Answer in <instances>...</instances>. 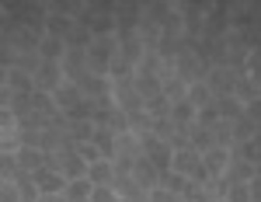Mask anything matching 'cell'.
Instances as JSON below:
<instances>
[{
	"mask_svg": "<svg viewBox=\"0 0 261 202\" xmlns=\"http://www.w3.org/2000/svg\"><path fill=\"white\" fill-rule=\"evenodd\" d=\"M73 146H77V154H81V161L87 164V167H91V164H98V161H105V157L98 154V146H94V143H73Z\"/></svg>",
	"mask_w": 261,
	"mask_h": 202,
	"instance_id": "cell-22",
	"label": "cell"
},
{
	"mask_svg": "<svg viewBox=\"0 0 261 202\" xmlns=\"http://www.w3.org/2000/svg\"><path fill=\"white\" fill-rule=\"evenodd\" d=\"M7 87L14 91V94H35V81H32V73H24V70H7Z\"/></svg>",
	"mask_w": 261,
	"mask_h": 202,
	"instance_id": "cell-12",
	"label": "cell"
},
{
	"mask_svg": "<svg viewBox=\"0 0 261 202\" xmlns=\"http://www.w3.org/2000/svg\"><path fill=\"white\" fill-rule=\"evenodd\" d=\"M39 202H66V195H39Z\"/></svg>",
	"mask_w": 261,
	"mask_h": 202,
	"instance_id": "cell-28",
	"label": "cell"
},
{
	"mask_svg": "<svg viewBox=\"0 0 261 202\" xmlns=\"http://www.w3.org/2000/svg\"><path fill=\"white\" fill-rule=\"evenodd\" d=\"M91 202H119V192H115L112 185H94V192H91Z\"/></svg>",
	"mask_w": 261,
	"mask_h": 202,
	"instance_id": "cell-23",
	"label": "cell"
},
{
	"mask_svg": "<svg viewBox=\"0 0 261 202\" xmlns=\"http://www.w3.org/2000/svg\"><path fill=\"white\" fill-rule=\"evenodd\" d=\"M195 125H199V129H209V133H213V125H220V108H216V101L195 112Z\"/></svg>",
	"mask_w": 261,
	"mask_h": 202,
	"instance_id": "cell-17",
	"label": "cell"
},
{
	"mask_svg": "<svg viewBox=\"0 0 261 202\" xmlns=\"http://www.w3.org/2000/svg\"><path fill=\"white\" fill-rule=\"evenodd\" d=\"M11 101H14V91L4 84V87H0V108H11Z\"/></svg>",
	"mask_w": 261,
	"mask_h": 202,
	"instance_id": "cell-26",
	"label": "cell"
},
{
	"mask_svg": "<svg viewBox=\"0 0 261 202\" xmlns=\"http://www.w3.org/2000/svg\"><path fill=\"white\" fill-rule=\"evenodd\" d=\"M216 108H220V122H237L244 115V105L233 94H220L216 98Z\"/></svg>",
	"mask_w": 261,
	"mask_h": 202,
	"instance_id": "cell-11",
	"label": "cell"
},
{
	"mask_svg": "<svg viewBox=\"0 0 261 202\" xmlns=\"http://www.w3.org/2000/svg\"><path fill=\"white\" fill-rule=\"evenodd\" d=\"M94 146H98V154L101 157H105V161H119V133H115V129H108V125H98V129H94Z\"/></svg>",
	"mask_w": 261,
	"mask_h": 202,
	"instance_id": "cell-4",
	"label": "cell"
},
{
	"mask_svg": "<svg viewBox=\"0 0 261 202\" xmlns=\"http://www.w3.org/2000/svg\"><path fill=\"white\" fill-rule=\"evenodd\" d=\"M185 98H188L192 105H195V112L216 101V98H213V91H209V84H205V81H192V84H188V94H185Z\"/></svg>",
	"mask_w": 261,
	"mask_h": 202,
	"instance_id": "cell-13",
	"label": "cell"
},
{
	"mask_svg": "<svg viewBox=\"0 0 261 202\" xmlns=\"http://www.w3.org/2000/svg\"><path fill=\"white\" fill-rule=\"evenodd\" d=\"M63 49H66V42L63 39H39V60L42 63H63Z\"/></svg>",
	"mask_w": 261,
	"mask_h": 202,
	"instance_id": "cell-10",
	"label": "cell"
},
{
	"mask_svg": "<svg viewBox=\"0 0 261 202\" xmlns=\"http://www.w3.org/2000/svg\"><path fill=\"white\" fill-rule=\"evenodd\" d=\"M53 101H56V112H70V108H77L81 105V87H77V81L70 84H60L56 91H53Z\"/></svg>",
	"mask_w": 261,
	"mask_h": 202,
	"instance_id": "cell-7",
	"label": "cell"
},
{
	"mask_svg": "<svg viewBox=\"0 0 261 202\" xmlns=\"http://www.w3.org/2000/svg\"><path fill=\"white\" fill-rule=\"evenodd\" d=\"M161 188H167V192H174L181 199V192H185V185H188V178H181V174H174V171H167V174H161Z\"/></svg>",
	"mask_w": 261,
	"mask_h": 202,
	"instance_id": "cell-20",
	"label": "cell"
},
{
	"mask_svg": "<svg viewBox=\"0 0 261 202\" xmlns=\"http://www.w3.org/2000/svg\"><path fill=\"white\" fill-rule=\"evenodd\" d=\"M150 202H181V199L174 195V192H167V188H161V185H157V188L150 192Z\"/></svg>",
	"mask_w": 261,
	"mask_h": 202,
	"instance_id": "cell-24",
	"label": "cell"
},
{
	"mask_svg": "<svg viewBox=\"0 0 261 202\" xmlns=\"http://www.w3.org/2000/svg\"><path fill=\"white\" fill-rule=\"evenodd\" d=\"M209 202H226V199H220V195H213V199H209Z\"/></svg>",
	"mask_w": 261,
	"mask_h": 202,
	"instance_id": "cell-30",
	"label": "cell"
},
{
	"mask_svg": "<svg viewBox=\"0 0 261 202\" xmlns=\"http://www.w3.org/2000/svg\"><path fill=\"white\" fill-rule=\"evenodd\" d=\"M0 202H21V199H18V188H14V182H4V185H0Z\"/></svg>",
	"mask_w": 261,
	"mask_h": 202,
	"instance_id": "cell-25",
	"label": "cell"
},
{
	"mask_svg": "<svg viewBox=\"0 0 261 202\" xmlns=\"http://www.w3.org/2000/svg\"><path fill=\"white\" fill-rule=\"evenodd\" d=\"M223 199L226 202H251L254 195H251V182H233L226 192H223Z\"/></svg>",
	"mask_w": 261,
	"mask_h": 202,
	"instance_id": "cell-19",
	"label": "cell"
},
{
	"mask_svg": "<svg viewBox=\"0 0 261 202\" xmlns=\"http://www.w3.org/2000/svg\"><path fill=\"white\" fill-rule=\"evenodd\" d=\"M87 28H91L94 39H101V35H112V32H115V21L112 18H94V21H87Z\"/></svg>",
	"mask_w": 261,
	"mask_h": 202,
	"instance_id": "cell-21",
	"label": "cell"
},
{
	"mask_svg": "<svg viewBox=\"0 0 261 202\" xmlns=\"http://www.w3.org/2000/svg\"><path fill=\"white\" fill-rule=\"evenodd\" d=\"M171 122H174V129L181 133V129H185L188 122H195V105H192L188 98L174 101V105H171Z\"/></svg>",
	"mask_w": 261,
	"mask_h": 202,
	"instance_id": "cell-9",
	"label": "cell"
},
{
	"mask_svg": "<svg viewBox=\"0 0 261 202\" xmlns=\"http://www.w3.org/2000/svg\"><path fill=\"white\" fill-rule=\"evenodd\" d=\"M28 178L39 185L42 195H63V188H66V178H63V171H60V167H49V164H42L39 171H32Z\"/></svg>",
	"mask_w": 261,
	"mask_h": 202,
	"instance_id": "cell-1",
	"label": "cell"
},
{
	"mask_svg": "<svg viewBox=\"0 0 261 202\" xmlns=\"http://www.w3.org/2000/svg\"><path fill=\"white\" fill-rule=\"evenodd\" d=\"M70 32H73V21L63 18V14H53V18L45 21V35H49V39H63V42H66Z\"/></svg>",
	"mask_w": 261,
	"mask_h": 202,
	"instance_id": "cell-16",
	"label": "cell"
},
{
	"mask_svg": "<svg viewBox=\"0 0 261 202\" xmlns=\"http://www.w3.org/2000/svg\"><path fill=\"white\" fill-rule=\"evenodd\" d=\"M4 84H7V70L0 66V87H4Z\"/></svg>",
	"mask_w": 261,
	"mask_h": 202,
	"instance_id": "cell-29",
	"label": "cell"
},
{
	"mask_svg": "<svg viewBox=\"0 0 261 202\" xmlns=\"http://www.w3.org/2000/svg\"><path fill=\"white\" fill-rule=\"evenodd\" d=\"M133 171H136V174H133V178H136V185H143V188H146V192H153V188H157V171H153V164L146 161V157H136V164H133Z\"/></svg>",
	"mask_w": 261,
	"mask_h": 202,
	"instance_id": "cell-8",
	"label": "cell"
},
{
	"mask_svg": "<svg viewBox=\"0 0 261 202\" xmlns=\"http://www.w3.org/2000/svg\"><path fill=\"white\" fill-rule=\"evenodd\" d=\"M199 164H202V154H195L188 143H185V146H174V157H171V171H174V174H181V178H192Z\"/></svg>",
	"mask_w": 261,
	"mask_h": 202,
	"instance_id": "cell-2",
	"label": "cell"
},
{
	"mask_svg": "<svg viewBox=\"0 0 261 202\" xmlns=\"http://www.w3.org/2000/svg\"><path fill=\"white\" fill-rule=\"evenodd\" d=\"M91 192H94V185L87 182V178H73V182H66V188H63L66 202H87Z\"/></svg>",
	"mask_w": 261,
	"mask_h": 202,
	"instance_id": "cell-14",
	"label": "cell"
},
{
	"mask_svg": "<svg viewBox=\"0 0 261 202\" xmlns=\"http://www.w3.org/2000/svg\"><path fill=\"white\" fill-rule=\"evenodd\" d=\"M181 202H192V199H181Z\"/></svg>",
	"mask_w": 261,
	"mask_h": 202,
	"instance_id": "cell-31",
	"label": "cell"
},
{
	"mask_svg": "<svg viewBox=\"0 0 261 202\" xmlns=\"http://www.w3.org/2000/svg\"><path fill=\"white\" fill-rule=\"evenodd\" d=\"M112 178H115V164L112 161H98L87 167V182L91 185H112Z\"/></svg>",
	"mask_w": 261,
	"mask_h": 202,
	"instance_id": "cell-15",
	"label": "cell"
},
{
	"mask_svg": "<svg viewBox=\"0 0 261 202\" xmlns=\"http://www.w3.org/2000/svg\"><path fill=\"white\" fill-rule=\"evenodd\" d=\"M202 167H205V174L216 182L226 174V167H230V150L226 146H209L205 154H202Z\"/></svg>",
	"mask_w": 261,
	"mask_h": 202,
	"instance_id": "cell-3",
	"label": "cell"
},
{
	"mask_svg": "<svg viewBox=\"0 0 261 202\" xmlns=\"http://www.w3.org/2000/svg\"><path fill=\"white\" fill-rule=\"evenodd\" d=\"M14 164H18V171L32 174V171H39L42 164H45V154H42L39 146H18L14 150Z\"/></svg>",
	"mask_w": 261,
	"mask_h": 202,
	"instance_id": "cell-6",
	"label": "cell"
},
{
	"mask_svg": "<svg viewBox=\"0 0 261 202\" xmlns=\"http://www.w3.org/2000/svg\"><path fill=\"white\" fill-rule=\"evenodd\" d=\"M32 81H35V91H56L63 81V66L60 63H39V70L32 73Z\"/></svg>",
	"mask_w": 261,
	"mask_h": 202,
	"instance_id": "cell-5",
	"label": "cell"
},
{
	"mask_svg": "<svg viewBox=\"0 0 261 202\" xmlns=\"http://www.w3.org/2000/svg\"><path fill=\"white\" fill-rule=\"evenodd\" d=\"M94 119H81V122H73V129H70V136H73V143H91L94 140Z\"/></svg>",
	"mask_w": 261,
	"mask_h": 202,
	"instance_id": "cell-18",
	"label": "cell"
},
{
	"mask_svg": "<svg viewBox=\"0 0 261 202\" xmlns=\"http://www.w3.org/2000/svg\"><path fill=\"white\" fill-rule=\"evenodd\" d=\"M247 66L254 70V77H258V81H261V49H258V53H254V56H251V60H247Z\"/></svg>",
	"mask_w": 261,
	"mask_h": 202,
	"instance_id": "cell-27",
	"label": "cell"
}]
</instances>
